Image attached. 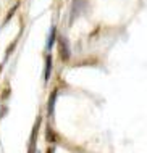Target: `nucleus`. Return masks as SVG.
Here are the masks:
<instances>
[{"mask_svg":"<svg viewBox=\"0 0 147 153\" xmlns=\"http://www.w3.org/2000/svg\"><path fill=\"white\" fill-rule=\"evenodd\" d=\"M86 8V0H73V5H71V13H70V23L73 24V21L78 18L79 15L84 11Z\"/></svg>","mask_w":147,"mask_h":153,"instance_id":"nucleus-1","label":"nucleus"},{"mask_svg":"<svg viewBox=\"0 0 147 153\" xmlns=\"http://www.w3.org/2000/svg\"><path fill=\"white\" fill-rule=\"evenodd\" d=\"M58 53H60V58L63 61L70 60V44H68V39L63 36H60V39H58Z\"/></svg>","mask_w":147,"mask_h":153,"instance_id":"nucleus-2","label":"nucleus"},{"mask_svg":"<svg viewBox=\"0 0 147 153\" xmlns=\"http://www.w3.org/2000/svg\"><path fill=\"white\" fill-rule=\"evenodd\" d=\"M39 124H40V116H37V121L34 124V129H32V134H31V142H29V153H34L36 140H37V132H39Z\"/></svg>","mask_w":147,"mask_h":153,"instance_id":"nucleus-3","label":"nucleus"},{"mask_svg":"<svg viewBox=\"0 0 147 153\" xmlns=\"http://www.w3.org/2000/svg\"><path fill=\"white\" fill-rule=\"evenodd\" d=\"M55 100H57V90H52L49 97V105H47V111L49 116H53V111H55Z\"/></svg>","mask_w":147,"mask_h":153,"instance_id":"nucleus-4","label":"nucleus"},{"mask_svg":"<svg viewBox=\"0 0 147 153\" xmlns=\"http://www.w3.org/2000/svg\"><path fill=\"white\" fill-rule=\"evenodd\" d=\"M50 74H52V56H47L45 58V69H44V79L49 81L50 79Z\"/></svg>","mask_w":147,"mask_h":153,"instance_id":"nucleus-5","label":"nucleus"},{"mask_svg":"<svg viewBox=\"0 0 147 153\" xmlns=\"http://www.w3.org/2000/svg\"><path fill=\"white\" fill-rule=\"evenodd\" d=\"M55 37H57V29H55V26H52V27H50L49 40H47V50H50V48L53 47V42H55Z\"/></svg>","mask_w":147,"mask_h":153,"instance_id":"nucleus-6","label":"nucleus"},{"mask_svg":"<svg viewBox=\"0 0 147 153\" xmlns=\"http://www.w3.org/2000/svg\"><path fill=\"white\" fill-rule=\"evenodd\" d=\"M16 8H18V3H16V5L13 7V8H11V10H10V13H8L7 16H5V23H8V19H10L11 18V16H13L15 15V11H16Z\"/></svg>","mask_w":147,"mask_h":153,"instance_id":"nucleus-7","label":"nucleus"},{"mask_svg":"<svg viewBox=\"0 0 147 153\" xmlns=\"http://www.w3.org/2000/svg\"><path fill=\"white\" fill-rule=\"evenodd\" d=\"M47 140H50V142H53V140H55V134L52 132L50 127H47Z\"/></svg>","mask_w":147,"mask_h":153,"instance_id":"nucleus-8","label":"nucleus"},{"mask_svg":"<svg viewBox=\"0 0 147 153\" xmlns=\"http://www.w3.org/2000/svg\"><path fill=\"white\" fill-rule=\"evenodd\" d=\"M47 153H53V148H49V150H47Z\"/></svg>","mask_w":147,"mask_h":153,"instance_id":"nucleus-9","label":"nucleus"}]
</instances>
